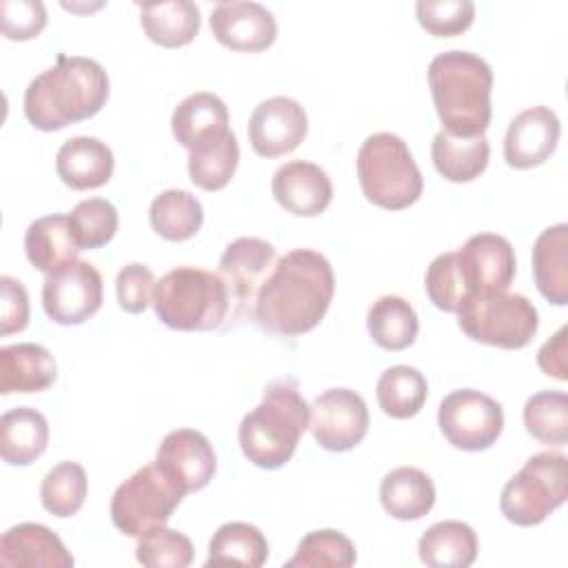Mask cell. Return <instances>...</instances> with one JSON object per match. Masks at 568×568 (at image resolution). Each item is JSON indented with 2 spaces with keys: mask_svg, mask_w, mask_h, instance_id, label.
<instances>
[{
  "mask_svg": "<svg viewBox=\"0 0 568 568\" xmlns=\"http://www.w3.org/2000/svg\"><path fill=\"white\" fill-rule=\"evenodd\" d=\"M335 293L331 262L311 248L282 255L253 302V320L273 335H302L320 324Z\"/></svg>",
  "mask_w": 568,
  "mask_h": 568,
  "instance_id": "cell-1",
  "label": "cell"
},
{
  "mask_svg": "<svg viewBox=\"0 0 568 568\" xmlns=\"http://www.w3.org/2000/svg\"><path fill=\"white\" fill-rule=\"evenodd\" d=\"M109 98V78L100 62L82 55H58L24 91V115L40 131L93 118Z\"/></svg>",
  "mask_w": 568,
  "mask_h": 568,
  "instance_id": "cell-2",
  "label": "cell"
},
{
  "mask_svg": "<svg viewBox=\"0 0 568 568\" xmlns=\"http://www.w3.org/2000/svg\"><path fill=\"white\" fill-rule=\"evenodd\" d=\"M428 87L442 129L450 135H484L490 124L493 71L470 51H444L428 64Z\"/></svg>",
  "mask_w": 568,
  "mask_h": 568,
  "instance_id": "cell-3",
  "label": "cell"
},
{
  "mask_svg": "<svg viewBox=\"0 0 568 568\" xmlns=\"http://www.w3.org/2000/svg\"><path fill=\"white\" fill-rule=\"evenodd\" d=\"M311 426V406L295 382L277 379L264 388L262 402L242 417L237 439L244 457L266 470L282 468Z\"/></svg>",
  "mask_w": 568,
  "mask_h": 568,
  "instance_id": "cell-4",
  "label": "cell"
},
{
  "mask_svg": "<svg viewBox=\"0 0 568 568\" xmlns=\"http://www.w3.org/2000/svg\"><path fill=\"white\" fill-rule=\"evenodd\" d=\"M229 297V288L217 273L178 266L155 282L153 308L169 328L211 331L224 322Z\"/></svg>",
  "mask_w": 568,
  "mask_h": 568,
  "instance_id": "cell-5",
  "label": "cell"
},
{
  "mask_svg": "<svg viewBox=\"0 0 568 568\" xmlns=\"http://www.w3.org/2000/svg\"><path fill=\"white\" fill-rule=\"evenodd\" d=\"M357 178L368 202L399 211L415 204L424 178L408 144L395 133H373L357 151Z\"/></svg>",
  "mask_w": 568,
  "mask_h": 568,
  "instance_id": "cell-6",
  "label": "cell"
},
{
  "mask_svg": "<svg viewBox=\"0 0 568 568\" xmlns=\"http://www.w3.org/2000/svg\"><path fill=\"white\" fill-rule=\"evenodd\" d=\"M568 459L561 453H537L513 475L499 497L504 517L517 526H537L566 501Z\"/></svg>",
  "mask_w": 568,
  "mask_h": 568,
  "instance_id": "cell-7",
  "label": "cell"
},
{
  "mask_svg": "<svg viewBox=\"0 0 568 568\" xmlns=\"http://www.w3.org/2000/svg\"><path fill=\"white\" fill-rule=\"evenodd\" d=\"M459 328L477 342L499 348H524L539 328L535 304L519 293L470 295L457 311Z\"/></svg>",
  "mask_w": 568,
  "mask_h": 568,
  "instance_id": "cell-8",
  "label": "cell"
},
{
  "mask_svg": "<svg viewBox=\"0 0 568 568\" xmlns=\"http://www.w3.org/2000/svg\"><path fill=\"white\" fill-rule=\"evenodd\" d=\"M182 497L184 493L155 462L146 464L115 488L111 497L113 526L129 537H142L144 532L164 526Z\"/></svg>",
  "mask_w": 568,
  "mask_h": 568,
  "instance_id": "cell-9",
  "label": "cell"
},
{
  "mask_svg": "<svg viewBox=\"0 0 568 568\" xmlns=\"http://www.w3.org/2000/svg\"><path fill=\"white\" fill-rule=\"evenodd\" d=\"M437 424L448 444L475 453L497 442L504 428V410L490 395L475 388H459L442 399Z\"/></svg>",
  "mask_w": 568,
  "mask_h": 568,
  "instance_id": "cell-10",
  "label": "cell"
},
{
  "mask_svg": "<svg viewBox=\"0 0 568 568\" xmlns=\"http://www.w3.org/2000/svg\"><path fill=\"white\" fill-rule=\"evenodd\" d=\"M102 304V275L84 260H73L49 273L42 284V306L55 324L87 322Z\"/></svg>",
  "mask_w": 568,
  "mask_h": 568,
  "instance_id": "cell-11",
  "label": "cell"
},
{
  "mask_svg": "<svg viewBox=\"0 0 568 568\" xmlns=\"http://www.w3.org/2000/svg\"><path fill=\"white\" fill-rule=\"evenodd\" d=\"M311 430L315 442L333 453L355 448L368 430V408L359 393L331 388L311 404Z\"/></svg>",
  "mask_w": 568,
  "mask_h": 568,
  "instance_id": "cell-12",
  "label": "cell"
},
{
  "mask_svg": "<svg viewBox=\"0 0 568 568\" xmlns=\"http://www.w3.org/2000/svg\"><path fill=\"white\" fill-rule=\"evenodd\" d=\"M308 118L304 106L286 95L262 100L248 120V142L262 158L291 153L306 138Z\"/></svg>",
  "mask_w": 568,
  "mask_h": 568,
  "instance_id": "cell-13",
  "label": "cell"
},
{
  "mask_svg": "<svg viewBox=\"0 0 568 568\" xmlns=\"http://www.w3.org/2000/svg\"><path fill=\"white\" fill-rule=\"evenodd\" d=\"M158 468L186 495L202 490L215 475L217 459L204 433L178 428L164 435L158 455Z\"/></svg>",
  "mask_w": 568,
  "mask_h": 568,
  "instance_id": "cell-14",
  "label": "cell"
},
{
  "mask_svg": "<svg viewBox=\"0 0 568 568\" xmlns=\"http://www.w3.org/2000/svg\"><path fill=\"white\" fill-rule=\"evenodd\" d=\"M470 295L508 291L517 260L513 244L497 233H477L455 251Z\"/></svg>",
  "mask_w": 568,
  "mask_h": 568,
  "instance_id": "cell-15",
  "label": "cell"
},
{
  "mask_svg": "<svg viewBox=\"0 0 568 568\" xmlns=\"http://www.w3.org/2000/svg\"><path fill=\"white\" fill-rule=\"evenodd\" d=\"M215 40L235 51H264L277 38L273 13L260 2H217L209 18Z\"/></svg>",
  "mask_w": 568,
  "mask_h": 568,
  "instance_id": "cell-16",
  "label": "cell"
},
{
  "mask_svg": "<svg viewBox=\"0 0 568 568\" xmlns=\"http://www.w3.org/2000/svg\"><path fill=\"white\" fill-rule=\"evenodd\" d=\"M561 124L550 106L537 104L517 113L504 138V158L515 169H532L544 164L557 142Z\"/></svg>",
  "mask_w": 568,
  "mask_h": 568,
  "instance_id": "cell-17",
  "label": "cell"
},
{
  "mask_svg": "<svg viewBox=\"0 0 568 568\" xmlns=\"http://www.w3.org/2000/svg\"><path fill=\"white\" fill-rule=\"evenodd\" d=\"M275 266V246L260 237L233 240L220 257V277L240 306L255 302L257 291Z\"/></svg>",
  "mask_w": 568,
  "mask_h": 568,
  "instance_id": "cell-18",
  "label": "cell"
},
{
  "mask_svg": "<svg viewBox=\"0 0 568 568\" xmlns=\"http://www.w3.org/2000/svg\"><path fill=\"white\" fill-rule=\"evenodd\" d=\"M271 189L280 206L302 217L320 215L333 200L331 178L322 166L306 160L282 164L273 173Z\"/></svg>",
  "mask_w": 568,
  "mask_h": 568,
  "instance_id": "cell-19",
  "label": "cell"
},
{
  "mask_svg": "<svg viewBox=\"0 0 568 568\" xmlns=\"http://www.w3.org/2000/svg\"><path fill=\"white\" fill-rule=\"evenodd\" d=\"M0 566L4 568H71L73 557L62 539L47 526L24 521L0 539Z\"/></svg>",
  "mask_w": 568,
  "mask_h": 568,
  "instance_id": "cell-20",
  "label": "cell"
},
{
  "mask_svg": "<svg viewBox=\"0 0 568 568\" xmlns=\"http://www.w3.org/2000/svg\"><path fill=\"white\" fill-rule=\"evenodd\" d=\"M113 153L111 149L89 135H75L69 138L55 155V171L58 178L75 189V191H89L106 184L113 175Z\"/></svg>",
  "mask_w": 568,
  "mask_h": 568,
  "instance_id": "cell-21",
  "label": "cell"
},
{
  "mask_svg": "<svg viewBox=\"0 0 568 568\" xmlns=\"http://www.w3.org/2000/svg\"><path fill=\"white\" fill-rule=\"evenodd\" d=\"M58 377L55 359L49 348L22 342L0 348V393H40Z\"/></svg>",
  "mask_w": 568,
  "mask_h": 568,
  "instance_id": "cell-22",
  "label": "cell"
},
{
  "mask_svg": "<svg viewBox=\"0 0 568 568\" xmlns=\"http://www.w3.org/2000/svg\"><path fill=\"white\" fill-rule=\"evenodd\" d=\"M171 131L173 138L191 151L229 131V109L215 93H191L175 106L171 115Z\"/></svg>",
  "mask_w": 568,
  "mask_h": 568,
  "instance_id": "cell-23",
  "label": "cell"
},
{
  "mask_svg": "<svg viewBox=\"0 0 568 568\" xmlns=\"http://www.w3.org/2000/svg\"><path fill=\"white\" fill-rule=\"evenodd\" d=\"M24 251L29 262L47 275L78 260L80 246L73 237L69 215L53 213L33 220L24 233Z\"/></svg>",
  "mask_w": 568,
  "mask_h": 568,
  "instance_id": "cell-24",
  "label": "cell"
},
{
  "mask_svg": "<svg viewBox=\"0 0 568 568\" xmlns=\"http://www.w3.org/2000/svg\"><path fill=\"white\" fill-rule=\"evenodd\" d=\"M568 226L544 229L532 244V275L539 293L557 304H568Z\"/></svg>",
  "mask_w": 568,
  "mask_h": 568,
  "instance_id": "cell-25",
  "label": "cell"
},
{
  "mask_svg": "<svg viewBox=\"0 0 568 568\" xmlns=\"http://www.w3.org/2000/svg\"><path fill=\"white\" fill-rule=\"evenodd\" d=\"M379 499L384 510L399 521L422 519L435 504V484L424 470L415 466H399L384 475L379 484Z\"/></svg>",
  "mask_w": 568,
  "mask_h": 568,
  "instance_id": "cell-26",
  "label": "cell"
},
{
  "mask_svg": "<svg viewBox=\"0 0 568 568\" xmlns=\"http://www.w3.org/2000/svg\"><path fill=\"white\" fill-rule=\"evenodd\" d=\"M49 444L47 417L29 406H18L0 417V455L11 466L36 462Z\"/></svg>",
  "mask_w": 568,
  "mask_h": 568,
  "instance_id": "cell-27",
  "label": "cell"
},
{
  "mask_svg": "<svg viewBox=\"0 0 568 568\" xmlns=\"http://www.w3.org/2000/svg\"><path fill=\"white\" fill-rule=\"evenodd\" d=\"M146 38L160 47H184L200 31V9L191 0H160L140 7Z\"/></svg>",
  "mask_w": 568,
  "mask_h": 568,
  "instance_id": "cell-28",
  "label": "cell"
},
{
  "mask_svg": "<svg viewBox=\"0 0 568 568\" xmlns=\"http://www.w3.org/2000/svg\"><path fill=\"white\" fill-rule=\"evenodd\" d=\"M475 530L457 519H444L433 524L417 544L419 559L433 568H466L477 557Z\"/></svg>",
  "mask_w": 568,
  "mask_h": 568,
  "instance_id": "cell-29",
  "label": "cell"
},
{
  "mask_svg": "<svg viewBox=\"0 0 568 568\" xmlns=\"http://www.w3.org/2000/svg\"><path fill=\"white\" fill-rule=\"evenodd\" d=\"M433 164L437 173L450 182H470L484 173L490 158V144L486 135L459 138L448 131H439L430 146Z\"/></svg>",
  "mask_w": 568,
  "mask_h": 568,
  "instance_id": "cell-30",
  "label": "cell"
},
{
  "mask_svg": "<svg viewBox=\"0 0 568 568\" xmlns=\"http://www.w3.org/2000/svg\"><path fill=\"white\" fill-rule=\"evenodd\" d=\"M366 326L377 346L386 351H404L415 342L419 320L415 308L404 297L382 295L371 304Z\"/></svg>",
  "mask_w": 568,
  "mask_h": 568,
  "instance_id": "cell-31",
  "label": "cell"
},
{
  "mask_svg": "<svg viewBox=\"0 0 568 568\" xmlns=\"http://www.w3.org/2000/svg\"><path fill=\"white\" fill-rule=\"evenodd\" d=\"M149 222L160 237L182 242L200 231L204 222V211L200 200L191 191L166 189L153 197L149 209Z\"/></svg>",
  "mask_w": 568,
  "mask_h": 568,
  "instance_id": "cell-32",
  "label": "cell"
},
{
  "mask_svg": "<svg viewBox=\"0 0 568 568\" xmlns=\"http://www.w3.org/2000/svg\"><path fill=\"white\" fill-rule=\"evenodd\" d=\"M240 162V146L235 133L229 129L220 138H213L189 151V178L204 191L224 189Z\"/></svg>",
  "mask_w": 568,
  "mask_h": 568,
  "instance_id": "cell-33",
  "label": "cell"
},
{
  "mask_svg": "<svg viewBox=\"0 0 568 568\" xmlns=\"http://www.w3.org/2000/svg\"><path fill=\"white\" fill-rule=\"evenodd\" d=\"M268 559V541L262 530L246 521L222 524L209 541L206 566L242 564L260 568Z\"/></svg>",
  "mask_w": 568,
  "mask_h": 568,
  "instance_id": "cell-34",
  "label": "cell"
},
{
  "mask_svg": "<svg viewBox=\"0 0 568 568\" xmlns=\"http://www.w3.org/2000/svg\"><path fill=\"white\" fill-rule=\"evenodd\" d=\"M377 404L393 419H408L417 415L428 397L426 377L406 364L386 368L377 379Z\"/></svg>",
  "mask_w": 568,
  "mask_h": 568,
  "instance_id": "cell-35",
  "label": "cell"
},
{
  "mask_svg": "<svg viewBox=\"0 0 568 568\" xmlns=\"http://www.w3.org/2000/svg\"><path fill=\"white\" fill-rule=\"evenodd\" d=\"M87 473L75 462H60L55 464L40 484V499L44 510L55 517H71L75 515L87 497Z\"/></svg>",
  "mask_w": 568,
  "mask_h": 568,
  "instance_id": "cell-36",
  "label": "cell"
},
{
  "mask_svg": "<svg viewBox=\"0 0 568 568\" xmlns=\"http://www.w3.org/2000/svg\"><path fill=\"white\" fill-rule=\"evenodd\" d=\"M524 424L541 444L564 446L568 442V397L561 390H539L524 406Z\"/></svg>",
  "mask_w": 568,
  "mask_h": 568,
  "instance_id": "cell-37",
  "label": "cell"
},
{
  "mask_svg": "<svg viewBox=\"0 0 568 568\" xmlns=\"http://www.w3.org/2000/svg\"><path fill=\"white\" fill-rule=\"evenodd\" d=\"M357 559L353 541L339 530H313L302 537L288 568H348Z\"/></svg>",
  "mask_w": 568,
  "mask_h": 568,
  "instance_id": "cell-38",
  "label": "cell"
},
{
  "mask_svg": "<svg viewBox=\"0 0 568 568\" xmlns=\"http://www.w3.org/2000/svg\"><path fill=\"white\" fill-rule=\"evenodd\" d=\"M73 237L80 251L98 248L111 242L118 231V211L104 197H89L73 206L69 213Z\"/></svg>",
  "mask_w": 568,
  "mask_h": 568,
  "instance_id": "cell-39",
  "label": "cell"
},
{
  "mask_svg": "<svg viewBox=\"0 0 568 568\" xmlns=\"http://www.w3.org/2000/svg\"><path fill=\"white\" fill-rule=\"evenodd\" d=\"M135 557L149 568H186L193 561V544L184 532L158 526L138 537Z\"/></svg>",
  "mask_w": 568,
  "mask_h": 568,
  "instance_id": "cell-40",
  "label": "cell"
},
{
  "mask_svg": "<svg viewBox=\"0 0 568 568\" xmlns=\"http://www.w3.org/2000/svg\"><path fill=\"white\" fill-rule=\"evenodd\" d=\"M424 286L430 302L446 313H457L462 304L470 297L455 251L442 253L430 262Z\"/></svg>",
  "mask_w": 568,
  "mask_h": 568,
  "instance_id": "cell-41",
  "label": "cell"
},
{
  "mask_svg": "<svg viewBox=\"0 0 568 568\" xmlns=\"http://www.w3.org/2000/svg\"><path fill=\"white\" fill-rule=\"evenodd\" d=\"M415 13L430 36L450 38L464 33L473 24L475 4L470 0H419Z\"/></svg>",
  "mask_w": 568,
  "mask_h": 568,
  "instance_id": "cell-42",
  "label": "cell"
},
{
  "mask_svg": "<svg viewBox=\"0 0 568 568\" xmlns=\"http://www.w3.org/2000/svg\"><path fill=\"white\" fill-rule=\"evenodd\" d=\"M47 24V9L40 0H2L0 27L9 40H31Z\"/></svg>",
  "mask_w": 568,
  "mask_h": 568,
  "instance_id": "cell-43",
  "label": "cell"
},
{
  "mask_svg": "<svg viewBox=\"0 0 568 568\" xmlns=\"http://www.w3.org/2000/svg\"><path fill=\"white\" fill-rule=\"evenodd\" d=\"M155 277L146 264L131 262L120 268L115 277V295L120 308L126 313H142L149 304H153Z\"/></svg>",
  "mask_w": 568,
  "mask_h": 568,
  "instance_id": "cell-44",
  "label": "cell"
},
{
  "mask_svg": "<svg viewBox=\"0 0 568 568\" xmlns=\"http://www.w3.org/2000/svg\"><path fill=\"white\" fill-rule=\"evenodd\" d=\"M29 322L27 288L11 275L0 277V335L18 333Z\"/></svg>",
  "mask_w": 568,
  "mask_h": 568,
  "instance_id": "cell-45",
  "label": "cell"
},
{
  "mask_svg": "<svg viewBox=\"0 0 568 568\" xmlns=\"http://www.w3.org/2000/svg\"><path fill=\"white\" fill-rule=\"evenodd\" d=\"M566 335L568 328L561 326L548 342H544V346L537 353V364L539 368L555 377V379H568V364H566Z\"/></svg>",
  "mask_w": 568,
  "mask_h": 568,
  "instance_id": "cell-46",
  "label": "cell"
}]
</instances>
